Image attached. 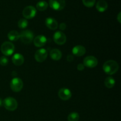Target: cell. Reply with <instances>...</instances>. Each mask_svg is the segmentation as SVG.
Wrapping results in <instances>:
<instances>
[{
	"label": "cell",
	"mask_w": 121,
	"mask_h": 121,
	"mask_svg": "<svg viewBox=\"0 0 121 121\" xmlns=\"http://www.w3.org/2000/svg\"><path fill=\"white\" fill-rule=\"evenodd\" d=\"M48 7V4L46 1H40L37 2L36 5V8L38 10L40 11H43L47 9Z\"/></svg>",
	"instance_id": "ffe728a7"
},
{
	"label": "cell",
	"mask_w": 121,
	"mask_h": 121,
	"mask_svg": "<svg viewBox=\"0 0 121 121\" xmlns=\"http://www.w3.org/2000/svg\"><path fill=\"white\" fill-rule=\"evenodd\" d=\"M73 60H74V57H73V55L69 54V55H68L67 56V60L68 61L71 62V61H73Z\"/></svg>",
	"instance_id": "4316f807"
},
{
	"label": "cell",
	"mask_w": 121,
	"mask_h": 121,
	"mask_svg": "<svg viewBox=\"0 0 121 121\" xmlns=\"http://www.w3.org/2000/svg\"><path fill=\"white\" fill-rule=\"evenodd\" d=\"M115 85V80L112 77L109 76L105 80V85L107 88L111 89Z\"/></svg>",
	"instance_id": "d6986e66"
},
{
	"label": "cell",
	"mask_w": 121,
	"mask_h": 121,
	"mask_svg": "<svg viewBox=\"0 0 121 121\" xmlns=\"http://www.w3.org/2000/svg\"><path fill=\"white\" fill-rule=\"evenodd\" d=\"M86 48L84 46L81 45L76 46L72 48V53L74 56L77 57H81L86 53Z\"/></svg>",
	"instance_id": "4fadbf2b"
},
{
	"label": "cell",
	"mask_w": 121,
	"mask_h": 121,
	"mask_svg": "<svg viewBox=\"0 0 121 121\" xmlns=\"http://www.w3.org/2000/svg\"><path fill=\"white\" fill-rule=\"evenodd\" d=\"M48 53L45 48H40L34 54V58L37 62H43L47 59Z\"/></svg>",
	"instance_id": "ba28073f"
},
{
	"label": "cell",
	"mask_w": 121,
	"mask_h": 121,
	"mask_svg": "<svg viewBox=\"0 0 121 121\" xmlns=\"http://www.w3.org/2000/svg\"><path fill=\"white\" fill-rule=\"evenodd\" d=\"M2 105V99L0 98V106H1Z\"/></svg>",
	"instance_id": "f1b7e54d"
},
{
	"label": "cell",
	"mask_w": 121,
	"mask_h": 121,
	"mask_svg": "<svg viewBox=\"0 0 121 121\" xmlns=\"http://www.w3.org/2000/svg\"><path fill=\"white\" fill-rule=\"evenodd\" d=\"M8 64V59L6 56H2L0 57V65L2 66H7Z\"/></svg>",
	"instance_id": "cb8c5ba5"
},
{
	"label": "cell",
	"mask_w": 121,
	"mask_h": 121,
	"mask_svg": "<svg viewBox=\"0 0 121 121\" xmlns=\"http://www.w3.org/2000/svg\"><path fill=\"white\" fill-rule=\"evenodd\" d=\"M54 41L58 45H63L66 42V36L62 31H57L53 35Z\"/></svg>",
	"instance_id": "30bf717a"
},
{
	"label": "cell",
	"mask_w": 121,
	"mask_h": 121,
	"mask_svg": "<svg viewBox=\"0 0 121 121\" xmlns=\"http://www.w3.org/2000/svg\"><path fill=\"white\" fill-rule=\"evenodd\" d=\"M58 95L61 100H67L72 97V92L67 88H61L59 91Z\"/></svg>",
	"instance_id": "8fae6325"
},
{
	"label": "cell",
	"mask_w": 121,
	"mask_h": 121,
	"mask_svg": "<svg viewBox=\"0 0 121 121\" xmlns=\"http://www.w3.org/2000/svg\"><path fill=\"white\" fill-rule=\"evenodd\" d=\"M37 14L36 9L33 6H27L25 7L22 11V15L24 17L27 19H31L35 16Z\"/></svg>",
	"instance_id": "8992f818"
},
{
	"label": "cell",
	"mask_w": 121,
	"mask_h": 121,
	"mask_svg": "<svg viewBox=\"0 0 121 121\" xmlns=\"http://www.w3.org/2000/svg\"><path fill=\"white\" fill-rule=\"evenodd\" d=\"M49 5L54 10H62L66 5V1L65 0H49Z\"/></svg>",
	"instance_id": "52a82bcc"
},
{
	"label": "cell",
	"mask_w": 121,
	"mask_h": 121,
	"mask_svg": "<svg viewBox=\"0 0 121 121\" xmlns=\"http://www.w3.org/2000/svg\"><path fill=\"white\" fill-rule=\"evenodd\" d=\"M1 51L5 56H9L12 55L15 51L14 44L9 41L3 43L1 46Z\"/></svg>",
	"instance_id": "7a4b0ae2"
},
{
	"label": "cell",
	"mask_w": 121,
	"mask_h": 121,
	"mask_svg": "<svg viewBox=\"0 0 121 121\" xmlns=\"http://www.w3.org/2000/svg\"><path fill=\"white\" fill-rule=\"evenodd\" d=\"M119 65L117 61L113 60H109L105 62L103 66V70L108 74L112 75L118 72Z\"/></svg>",
	"instance_id": "6da1fadb"
},
{
	"label": "cell",
	"mask_w": 121,
	"mask_h": 121,
	"mask_svg": "<svg viewBox=\"0 0 121 121\" xmlns=\"http://www.w3.org/2000/svg\"><path fill=\"white\" fill-rule=\"evenodd\" d=\"M50 57L53 60H56V61H58L62 57V53H61V51L59 50V49L54 48V49H52L50 51Z\"/></svg>",
	"instance_id": "e0dca14e"
},
{
	"label": "cell",
	"mask_w": 121,
	"mask_h": 121,
	"mask_svg": "<svg viewBox=\"0 0 121 121\" xmlns=\"http://www.w3.org/2000/svg\"><path fill=\"white\" fill-rule=\"evenodd\" d=\"M82 2L84 5L86 7L91 8L95 4L96 0H82Z\"/></svg>",
	"instance_id": "603a6c76"
},
{
	"label": "cell",
	"mask_w": 121,
	"mask_h": 121,
	"mask_svg": "<svg viewBox=\"0 0 121 121\" xmlns=\"http://www.w3.org/2000/svg\"><path fill=\"white\" fill-rule=\"evenodd\" d=\"M34 34L33 32L28 30L22 31L20 34V40L22 41V43L28 44L31 43L34 40Z\"/></svg>",
	"instance_id": "3957f363"
},
{
	"label": "cell",
	"mask_w": 121,
	"mask_h": 121,
	"mask_svg": "<svg viewBox=\"0 0 121 121\" xmlns=\"http://www.w3.org/2000/svg\"><path fill=\"white\" fill-rule=\"evenodd\" d=\"M10 87L12 91L14 92H20L23 87V82L20 78H13L10 82Z\"/></svg>",
	"instance_id": "5b68a950"
},
{
	"label": "cell",
	"mask_w": 121,
	"mask_h": 121,
	"mask_svg": "<svg viewBox=\"0 0 121 121\" xmlns=\"http://www.w3.org/2000/svg\"><path fill=\"white\" fill-rule=\"evenodd\" d=\"M79 119V115L77 112H72L67 117L68 121H78Z\"/></svg>",
	"instance_id": "44dd1931"
},
{
	"label": "cell",
	"mask_w": 121,
	"mask_h": 121,
	"mask_svg": "<svg viewBox=\"0 0 121 121\" xmlns=\"http://www.w3.org/2000/svg\"><path fill=\"white\" fill-rule=\"evenodd\" d=\"M85 67L93 68L98 65V59L93 56H89L86 57L83 60V63Z\"/></svg>",
	"instance_id": "9c48e42d"
},
{
	"label": "cell",
	"mask_w": 121,
	"mask_h": 121,
	"mask_svg": "<svg viewBox=\"0 0 121 121\" xmlns=\"http://www.w3.org/2000/svg\"><path fill=\"white\" fill-rule=\"evenodd\" d=\"M8 39L11 41H15L20 39V34L17 31L13 30L8 33Z\"/></svg>",
	"instance_id": "ac0fdd59"
},
{
	"label": "cell",
	"mask_w": 121,
	"mask_h": 121,
	"mask_svg": "<svg viewBox=\"0 0 121 121\" xmlns=\"http://www.w3.org/2000/svg\"><path fill=\"white\" fill-rule=\"evenodd\" d=\"M18 26L21 29H24L28 26V21L25 18H21L18 22Z\"/></svg>",
	"instance_id": "7402d4cb"
},
{
	"label": "cell",
	"mask_w": 121,
	"mask_h": 121,
	"mask_svg": "<svg viewBox=\"0 0 121 121\" xmlns=\"http://www.w3.org/2000/svg\"><path fill=\"white\" fill-rule=\"evenodd\" d=\"M45 24H46V26L52 30H54L57 29L58 27L57 21L52 17L47 18L45 20Z\"/></svg>",
	"instance_id": "5bb4252c"
},
{
	"label": "cell",
	"mask_w": 121,
	"mask_h": 121,
	"mask_svg": "<svg viewBox=\"0 0 121 121\" xmlns=\"http://www.w3.org/2000/svg\"><path fill=\"white\" fill-rule=\"evenodd\" d=\"M66 28V23H64V22H62L60 24L59 26V28H60L61 30H65Z\"/></svg>",
	"instance_id": "484cf974"
},
{
	"label": "cell",
	"mask_w": 121,
	"mask_h": 121,
	"mask_svg": "<svg viewBox=\"0 0 121 121\" xmlns=\"http://www.w3.org/2000/svg\"><path fill=\"white\" fill-rule=\"evenodd\" d=\"M12 61L15 66H20L23 64L24 61V58L22 54L20 53H16L12 57Z\"/></svg>",
	"instance_id": "9a60e30c"
},
{
	"label": "cell",
	"mask_w": 121,
	"mask_h": 121,
	"mask_svg": "<svg viewBox=\"0 0 121 121\" xmlns=\"http://www.w3.org/2000/svg\"><path fill=\"white\" fill-rule=\"evenodd\" d=\"M84 69H85V66H84L83 64L80 63L77 66V69L79 71H82Z\"/></svg>",
	"instance_id": "d4e9b609"
},
{
	"label": "cell",
	"mask_w": 121,
	"mask_h": 121,
	"mask_svg": "<svg viewBox=\"0 0 121 121\" xmlns=\"http://www.w3.org/2000/svg\"><path fill=\"white\" fill-rule=\"evenodd\" d=\"M121 12L120 13H119V14H118V17H117V20H118V22H119V23H121Z\"/></svg>",
	"instance_id": "83f0119b"
},
{
	"label": "cell",
	"mask_w": 121,
	"mask_h": 121,
	"mask_svg": "<svg viewBox=\"0 0 121 121\" xmlns=\"http://www.w3.org/2000/svg\"><path fill=\"white\" fill-rule=\"evenodd\" d=\"M34 44L37 47H41L47 43V38L43 35H39L34 38Z\"/></svg>",
	"instance_id": "7c38bea8"
},
{
	"label": "cell",
	"mask_w": 121,
	"mask_h": 121,
	"mask_svg": "<svg viewBox=\"0 0 121 121\" xmlns=\"http://www.w3.org/2000/svg\"><path fill=\"white\" fill-rule=\"evenodd\" d=\"M108 7V5L107 2L105 0H99L96 5V9L100 13L105 11L107 9Z\"/></svg>",
	"instance_id": "2e32d148"
},
{
	"label": "cell",
	"mask_w": 121,
	"mask_h": 121,
	"mask_svg": "<svg viewBox=\"0 0 121 121\" xmlns=\"http://www.w3.org/2000/svg\"><path fill=\"white\" fill-rule=\"evenodd\" d=\"M2 104L5 108L9 111H15L18 107L17 101L12 97L6 98L2 102Z\"/></svg>",
	"instance_id": "277c9868"
}]
</instances>
